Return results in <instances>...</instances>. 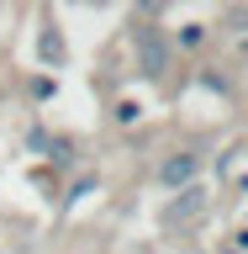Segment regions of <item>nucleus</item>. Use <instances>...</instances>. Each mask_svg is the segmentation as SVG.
<instances>
[{
    "mask_svg": "<svg viewBox=\"0 0 248 254\" xmlns=\"http://www.w3.org/2000/svg\"><path fill=\"white\" fill-rule=\"evenodd\" d=\"M201 206H206V190H185L180 201H169V206H164V222H169V228H180V222H185V217H196Z\"/></svg>",
    "mask_w": 248,
    "mask_h": 254,
    "instance_id": "f257e3e1",
    "label": "nucleus"
},
{
    "mask_svg": "<svg viewBox=\"0 0 248 254\" xmlns=\"http://www.w3.org/2000/svg\"><path fill=\"white\" fill-rule=\"evenodd\" d=\"M138 43H143V64H148V74H164V48H158V37L143 27V32H138Z\"/></svg>",
    "mask_w": 248,
    "mask_h": 254,
    "instance_id": "f03ea898",
    "label": "nucleus"
},
{
    "mask_svg": "<svg viewBox=\"0 0 248 254\" xmlns=\"http://www.w3.org/2000/svg\"><path fill=\"white\" fill-rule=\"evenodd\" d=\"M190 170H196V159H174L169 170H164V180H185V175H190Z\"/></svg>",
    "mask_w": 248,
    "mask_h": 254,
    "instance_id": "7ed1b4c3",
    "label": "nucleus"
}]
</instances>
